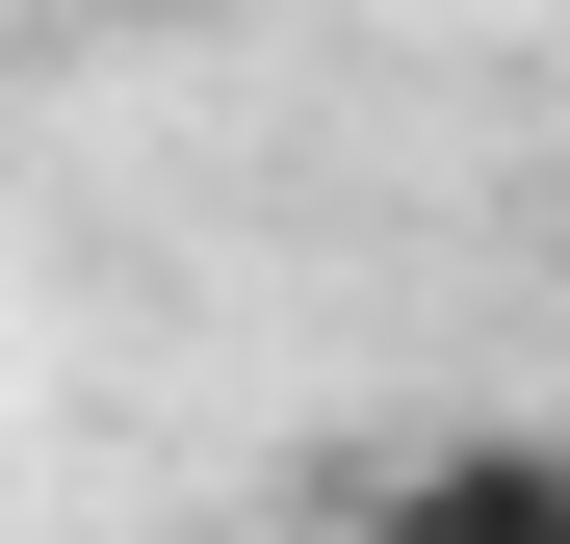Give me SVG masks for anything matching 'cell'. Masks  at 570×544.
Segmentation results:
<instances>
[{"label":"cell","instance_id":"obj_1","mask_svg":"<svg viewBox=\"0 0 570 544\" xmlns=\"http://www.w3.org/2000/svg\"><path fill=\"white\" fill-rule=\"evenodd\" d=\"M390 518H570V441H441V467H390Z\"/></svg>","mask_w":570,"mask_h":544}]
</instances>
